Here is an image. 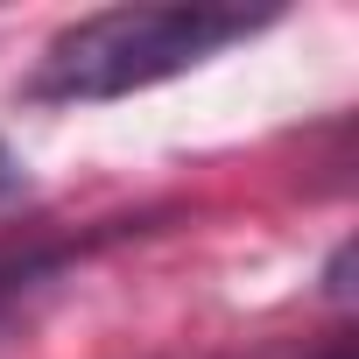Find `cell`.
I'll list each match as a JSON object with an SVG mask.
<instances>
[{
    "instance_id": "2",
    "label": "cell",
    "mask_w": 359,
    "mask_h": 359,
    "mask_svg": "<svg viewBox=\"0 0 359 359\" xmlns=\"http://www.w3.org/2000/svg\"><path fill=\"white\" fill-rule=\"evenodd\" d=\"M15 198H22V155H15L8 141H0V212H8Z\"/></svg>"
},
{
    "instance_id": "1",
    "label": "cell",
    "mask_w": 359,
    "mask_h": 359,
    "mask_svg": "<svg viewBox=\"0 0 359 359\" xmlns=\"http://www.w3.org/2000/svg\"><path fill=\"white\" fill-rule=\"evenodd\" d=\"M261 22L268 15H240V8H106V15L71 22L43 50L29 99H50V106L127 99V92H148L176 71H198L205 57L247 43Z\"/></svg>"
},
{
    "instance_id": "3",
    "label": "cell",
    "mask_w": 359,
    "mask_h": 359,
    "mask_svg": "<svg viewBox=\"0 0 359 359\" xmlns=\"http://www.w3.org/2000/svg\"><path fill=\"white\" fill-rule=\"evenodd\" d=\"M324 359H352V345H331V352H324Z\"/></svg>"
}]
</instances>
